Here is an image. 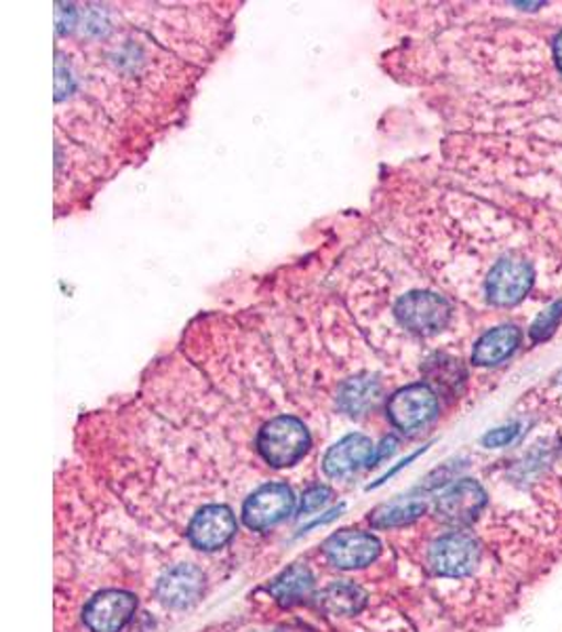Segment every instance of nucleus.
I'll return each instance as SVG.
<instances>
[{
    "label": "nucleus",
    "mask_w": 562,
    "mask_h": 632,
    "mask_svg": "<svg viewBox=\"0 0 562 632\" xmlns=\"http://www.w3.org/2000/svg\"><path fill=\"white\" fill-rule=\"evenodd\" d=\"M312 447L308 426L295 415H276L257 435L260 456L274 468L295 466Z\"/></svg>",
    "instance_id": "nucleus-1"
},
{
    "label": "nucleus",
    "mask_w": 562,
    "mask_h": 632,
    "mask_svg": "<svg viewBox=\"0 0 562 632\" xmlns=\"http://www.w3.org/2000/svg\"><path fill=\"white\" fill-rule=\"evenodd\" d=\"M451 304L432 292H409L394 306L398 323L419 336H434L442 331L451 320Z\"/></svg>",
    "instance_id": "nucleus-2"
},
{
    "label": "nucleus",
    "mask_w": 562,
    "mask_h": 632,
    "mask_svg": "<svg viewBox=\"0 0 562 632\" xmlns=\"http://www.w3.org/2000/svg\"><path fill=\"white\" fill-rule=\"evenodd\" d=\"M439 396L423 382L396 390L388 401V417L403 433H416L439 415Z\"/></svg>",
    "instance_id": "nucleus-3"
},
{
    "label": "nucleus",
    "mask_w": 562,
    "mask_h": 632,
    "mask_svg": "<svg viewBox=\"0 0 562 632\" xmlns=\"http://www.w3.org/2000/svg\"><path fill=\"white\" fill-rule=\"evenodd\" d=\"M478 559H481L478 542L464 532L440 535L428 553L430 567L444 578L470 576L476 569Z\"/></svg>",
    "instance_id": "nucleus-4"
},
{
    "label": "nucleus",
    "mask_w": 562,
    "mask_h": 632,
    "mask_svg": "<svg viewBox=\"0 0 562 632\" xmlns=\"http://www.w3.org/2000/svg\"><path fill=\"white\" fill-rule=\"evenodd\" d=\"M295 511V495L291 487L285 483H268L255 489L246 498L243 506V521L253 532H266L283 523Z\"/></svg>",
    "instance_id": "nucleus-5"
},
{
    "label": "nucleus",
    "mask_w": 562,
    "mask_h": 632,
    "mask_svg": "<svg viewBox=\"0 0 562 632\" xmlns=\"http://www.w3.org/2000/svg\"><path fill=\"white\" fill-rule=\"evenodd\" d=\"M536 281L533 266L525 260L504 258L491 268L487 276V297L493 306H516L527 293L531 292Z\"/></svg>",
    "instance_id": "nucleus-6"
},
{
    "label": "nucleus",
    "mask_w": 562,
    "mask_h": 632,
    "mask_svg": "<svg viewBox=\"0 0 562 632\" xmlns=\"http://www.w3.org/2000/svg\"><path fill=\"white\" fill-rule=\"evenodd\" d=\"M137 599L126 590H103L82 611L85 626L91 632H121L131 622Z\"/></svg>",
    "instance_id": "nucleus-7"
},
{
    "label": "nucleus",
    "mask_w": 562,
    "mask_h": 632,
    "mask_svg": "<svg viewBox=\"0 0 562 632\" xmlns=\"http://www.w3.org/2000/svg\"><path fill=\"white\" fill-rule=\"evenodd\" d=\"M485 506H487V493L481 483L472 479H462L447 487L437 500L440 519L455 527L472 525Z\"/></svg>",
    "instance_id": "nucleus-8"
},
{
    "label": "nucleus",
    "mask_w": 562,
    "mask_h": 632,
    "mask_svg": "<svg viewBox=\"0 0 562 632\" xmlns=\"http://www.w3.org/2000/svg\"><path fill=\"white\" fill-rule=\"evenodd\" d=\"M322 551L329 563L338 569H361L379 557L382 542L375 535L345 530L331 535Z\"/></svg>",
    "instance_id": "nucleus-9"
},
{
    "label": "nucleus",
    "mask_w": 562,
    "mask_h": 632,
    "mask_svg": "<svg viewBox=\"0 0 562 632\" xmlns=\"http://www.w3.org/2000/svg\"><path fill=\"white\" fill-rule=\"evenodd\" d=\"M234 535H236V519L228 506L221 504L200 509L188 527L190 544L205 553L220 551Z\"/></svg>",
    "instance_id": "nucleus-10"
},
{
    "label": "nucleus",
    "mask_w": 562,
    "mask_h": 632,
    "mask_svg": "<svg viewBox=\"0 0 562 632\" xmlns=\"http://www.w3.org/2000/svg\"><path fill=\"white\" fill-rule=\"evenodd\" d=\"M373 454L375 445L371 443V438L354 433L338 440L333 447H329V451L322 458V470L331 479H348L359 470L368 468Z\"/></svg>",
    "instance_id": "nucleus-11"
},
{
    "label": "nucleus",
    "mask_w": 562,
    "mask_h": 632,
    "mask_svg": "<svg viewBox=\"0 0 562 632\" xmlns=\"http://www.w3.org/2000/svg\"><path fill=\"white\" fill-rule=\"evenodd\" d=\"M205 590V574L190 563L172 567L158 582V599L172 609L195 606Z\"/></svg>",
    "instance_id": "nucleus-12"
},
{
    "label": "nucleus",
    "mask_w": 562,
    "mask_h": 632,
    "mask_svg": "<svg viewBox=\"0 0 562 632\" xmlns=\"http://www.w3.org/2000/svg\"><path fill=\"white\" fill-rule=\"evenodd\" d=\"M520 340L522 334L516 325H499L476 341L472 350V363L478 367L497 366L514 355V350L520 346Z\"/></svg>",
    "instance_id": "nucleus-13"
},
{
    "label": "nucleus",
    "mask_w": 562,
    "mask_h": 632,
    "mask_svg": "<svg viewBox=\"0 0 562 632\" xmlns=\"http://www.w3.org/2000/svg\"><path fill=\"white\" fill-rule=\"evenodd\" d=\"M269 595L283 606V608H294L306 603L312 592H315V576L312 571L295 563L289 569H285L274 582L269 584Z\"/></svg>",
    "instance_id": "nucleus-14"
},
{
    "label": "nucleus",
    "mask_w": 562,
    "mask_h": 632,
    "mask_svg": "<svg viewBox=\"0 0 562 632\" xmlns=\"http://www.w3.org/2000/svg\"><path fill=\"white\" fill-rule=\"evenodd\" d=\"M379 382L373 375H356L348 382H343L342 389L338 392V405L343 414L350 417L367 414L368 410L375 405L379 399Z\"/></svg>",
    "instance_id": "nucleus-15"
},
{
    "label": "nucleus",
    "mask_w": 562,
    "mask_h": 632,
    "mask_svg": "<svg viewBox=\"0 0 562 632\" xmlns=\"http://www.w3.org/2000/svg\"><path fill=\"white\" fill-rule=\"evenodd\" d=\"M318 606L329 615H356L367 606V592L352 582L331 584L320 592Z\"/></svg>",
    "instance_id": "nucleus-16"
},
{
    "label": "nucleus",
    "mask_w": 562,
    "mask_h": 632,
    "mask_svg": "<svg viewBox=\"0 0 562 632\" xmlns=\"http://www.w3.org/2000/svg\"><path fill=\"white\" fill-rule=\"evenodd\" d=\"M426 512L423 502H407V504H396L388 506L384 511L371 514V525L377 530H388V527H405L409 523L417 521Z\"/></svg>",
    "instance_id": "nucleus-17"
},
{
    "label": "nucleus",
    "mask_w": 562,
    "mask_h": 632,
    "mask_svg": "<svg viewBox=\"0 0 562 632\" xmlns=\"http://www.w3.org/2000/svg\"><path fill=\"white\" fill-rule=\"evenodd\" d=\"M562 318V299L550 304L543 313H539L538 318L533 320L531 329H529V336L533 341H546L552 338V334L557 331L559 323Z\"/></svg>",
    "instance_id": "nucleus-18"
},
{
    "label": "nucleus",
    "mask_w": 562,
    "mask_h": 632,
    "mask_svg": "<svg viewBox=\"0 0 562 632\" xmlns=\"http://www.w3.org/2000/svg\"><path fill=\"white\" fill-rule=\"evenodd\" d=\"M331 489L324 486L310 487L304 498H301V504H299V514L301 516H310L315 512L320 511L329 500H331Z\"/></svg>",
    "instance_id": "nucleus-19"
},
{
    "label": "nucleus",
    "mask_w": 562,
    "mask_h": 632,
    "mask_svg": "<svg viewBox=\"0 0 562 632\" xmlns=\"http://www.w3.org/2000/svg\"><path fill=\"white\" fill-rule=\"evenodd\" d=\"M74 91V78L68 66L62 59V53H57V62H55V101H62L68 98Z\"/></svg>",
    "instance_id": "nucleus-20"
},
{
    "label": "nucleus",
    "mask_w": 562,
    "mask_h": 632,
    "mask_svg": "<svg viewBox=\"0 0 562 632\" xmlns=\"http://www.w3.org/2000/svg\"><path fill=\"white\" fill-rule=\"evenodd\" d=\"M520 426L518 424H510V426H504V428H495V431H491L487 433L485 437H483V445L485 447H491V449H497V447H506V445H510L514 438L518 437V431Z\"/></svg>",
    "instance_id": "nucleus-21"
},
{
    "label": "nucleus",
    "mask_w": 562,
    "mask_h": 632,
    "mask_svg": "<svg viewBox=\"0 0 562 632\" xmlns=\"http://www.w3.org/2000/svg\"><path fill=\"white\" fill-rule=\"evenodd\" d=\"M55 24H57V34H68L73 32L74 24H76V9L73 4H64L57 2L55 4Z\"/></svg>",
    "instance_id": "nucleus-22"
},
{
    "label": "nucleus",
    "mask_w": 562,
    "mask_h": 632,
    "mask_svg": "<svg viewBox=\"0 0 562 632\" xmlns=\"http://www.w3.org/2000/svg\"><path fill=\"white\" fill-rule=\"evenodd\" d=\"M396 447H398V438L392 437V435L390 437L382 438V443L375 447L371 466H377V464L388 460L392 454L396 451ZM371 466H368V468H371Z\"/></svg>",
    "instance_id": "nucleus-23"
},
{
    "label": "nucleus",
    "mask_w": 562,
    "mask_h": 632,
    "mask_svg": "<svg viewBox=\"0 0 562 632\" xmlns=\"http://www.w3.org/2000/svg\"><path fill=\"white\" fill-rule=\"evenodd\" d=\"M342 511H343V504L342 506H338V509H333V511L327 512V516H322V519H317V521H312V523H310L308 527H304L301 532H308V530H315V527H318V525H324V523H329V521L338 519V516H340V512Z\"/></svg>",
    "instance_id": "nucleus-24"
},
{
    "label": "nucleus",
    "mask_w": 562,
    "mask_h": 632,
    "mask_svg": "<svg viewBox=\"0 0 562 632\" xmlns=\"http://www.w3.org/2000/svg\"><path fill=\"white\" fill-rule=\"evenodd\" d=\"M554 59H557V66H559V70L562 73V32L557 36V41H554Z\"/></svg>",
    "instance_id": "nucleus-25"
},
{
    "label": "nucleus",
    "mask_w": 562,
    "mask_h": 632,
    "mask_svg": "<svg viewBox=\"0 0 562 632\" xmlns=\"http://www.w3.org/2000/svg\"><path fill=\"white\" fill-rule=\"evenodd\" d=\"M516 7H522V9H531V7H543V2H514Z\"/></svg>",
    "instance_id": "nucleus-26"
}]
</instances>
